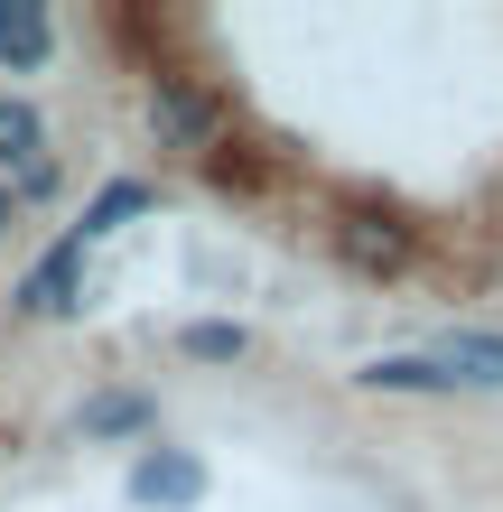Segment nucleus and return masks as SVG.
I'll list each match as a JSON object with an SVG mask.
<instances>
[{
	"mask_svg": "<svg viewBox=\"0 0 503 512\" xmlns=\"http://www.w3.org/2000/svg\"><path fill=\"white\" fill-rule=\"evenodd\" d=\"M177 354H187V364H243L252 336L224 326V317H187V326H177Z\"/></svg>",
	"mask_w": 503,
	"mask_h": 512,
	"instance_id": "11",
	"label": "nucleus"
},
{
	"mask_svg": "<svg viewBox=\"0 0 503 512\" xmlns=\"http://www.w3.org/2000/svg\"><path fill=\"white\" fill-rule=\"evenodd\" d=\"M354 382H364V391H429V401H438V391H457L438 354H373V364L354 373Z\"/></svg>",
	"mask_w": 503,
	"mask_h": 512,
	"instance_id": "8",
	"label": "nucleus"
},
{
	"mask_svg": "<svg viewBox=\"0 0 503 512\" xmlns=\"http://www.w3.org/2000/svg\"><path fill=\"white\" fill-rule=\"evenodd\" d=\"M38 149H47V112L28 94H0V177H19Z\"/></svg>",
	"mask_w": 503,
	"mask_h": 512,
	"instance_id": "10",
	"label": "nucleus"
},
{
	"mask_svg": "<svg viewBox=\"0 0 503 512\" xmlns=\"http://www.w3.org/2000/svg\"><path fill=\"white\" fill-rule=\"evenodd\" d=\"M19 224V205H10V177H0V233H10Z\"/></svg>",
	"mask_w": 503,
	"mask_h": 512,
	"instance_id": "13",
	"label": "nucleus"
},
{
	"mask_svg": "<svg viewBox=\"0 0 503 512\" xmlns=\"http://www.w3.org/2000/svg\"><path fill=\"white\" fill-rule=\"evenodd\" d=\"M56 56V19L38 0H0V75H38Z\"/></svg>",
	"mask_w": 503,
	"mask_h": 512,
	"instance_id": "5",
	"label": "nucleus"
},
{
	"mask_svg": "<svg viewBox=\"0 0 503 512\" xmlns=\"http://www.w3.org/2000/svg\"><path fill=\"white\" fill-rule=\"evenodd\" d=\"M150 205H159V187H150V177H112V187H103L94 205H84V224H75V243H103V233H122V224H140V215H150Z\"/></svg>",
	"mask_w": 503,
	"mask_h": 512,
	"instance_id": "7",
	"label": "nucleus"
},
{
	"mask_svg": "<svg viewBox=\"0 0 503 512\" xmlns=\"http://www.w3.org/2000/svg\"><path fill=\"white\" fill-rule=\"evenodd\" d=\"M196 494H205L196 447H140L131 457V503L140 512H196Z\"/></svg>",
	"mask_w": 503,
	"mask_h": 512,
	"instance_id": "2",
	"label": "nucleus"
},
{
	"mask_svg": "<svg viewBox=\"0 0 503 512\" xmlns=\"http://www.w3.org/2000/svg\"><path fill=\"white\" fill-rule=\"evenodd\" d=\"M410 252H420V233H410L401 215H382V205H345V215H336V261L364 270V280L410 270Z\"/></svg>",
	"mask_w": 503,
	"mask_h": 512,
	"instance_id": "1",
	"label": "nucleus"
},
{
	"mask_svg": "<svg viewBox=\"0 0 503 512\" xmlns=\"http://www.w3.org/2000/svg\"><path fill=\"white\" fill-rule=\"evenodd\" d=\"M429 354L448 364V382H457V391H503V336H485V326H466V336L429 345Z\"/></svg>",
	"mask_w": 503,
	"mask_h": 512,
	"instance_id": "6",
	"label": "nucleus"
},
{
	"mask_svg": "<svg viewBox=\"0 0 503 512\" xmlns=\"http://www.w3.org/2000/svg\"><path fill=\"white\" fill-rule=\"evenodd\" d=\"M84 308V243L66 233L56 252L28 261V280H19V317H75Z\"/></svg>",
	"mask_w": 503,
	"mask_h": 512,
	"instance_id": "4",
	"label": "nucleus"
},
{
	"mask_svg": "<svg viewBox=\"0 0 503 512\" xmlns=\"http://www.w3.org/2000/svg\"><path fill=\"white\" fill-rule=\"evenodd\" d=\"M56 196H66V159H56V149H38V159L10 177V205H56Z\"/></svg>",
	"mask_w": 503,
	"mask_h": 512,
	"instance_id": "12",
	"label": "nucleus"
},
{
	"mask_svg": "<svg viewBox=\"0 0 503 512\" xmlns=\"http://www.w3.org/2000/svg\"><path fill=\"white\" fill-rule=\"evenodd\" d=\"M150 419H159V401H150V391H94L75 429H84V438H140Z\"/></svg>",
	"mask_w": 503,
	"mask_h": 512,
	"instance_id": "9",
	"label": "nucleus"
},
{
	"mask_svg": "<svg viewBox=\"0 0 503 512\" xmlns=\"http://www.w3.org/2000/svg\"><path fill=\"white\" fill-rule=\"evenodd\" d=\"M150 131L196 159V149L224 140V94H205V84H159V94H150Z\"/></svg>",
	"mask_w": 503,
	"mask_h": 512,
	"instance_id": "3",
	"label": "nucleus"
}]
</instances>
